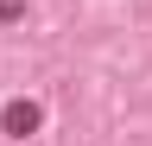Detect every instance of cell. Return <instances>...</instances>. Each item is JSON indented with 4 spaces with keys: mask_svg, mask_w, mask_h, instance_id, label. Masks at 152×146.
Returning a JSON list of instances; mask_svg holds the SVG:
<instances>
[{
    "mask_svg": "<svg viewBox=\"0 0 152 146\" xmlns=\"http://www.w3.org/2000/svg\"><path fill=\"white\" fill-rule=\"evenodd\" d=\"M38 121H45V108H38V102H7V108H0V127H7L13 140L38 134Z\"/></svg>",
    "mask_w": 152,
    "mask_h": 146,
    "instance_id": "6da1fadb",
    "label": "cell"
}]
</instances>
